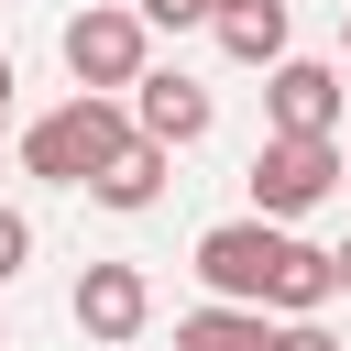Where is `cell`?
<instances>
[{
	"label": "cell",
	"mask_w": 351,
	"mask_h": 351,
	"mask_svg": "<svg viewBox=\"0 0 351 351\" xmlns=\"http://www.w3.org/2000/svg\"><path fill=\"white\" fill-rule=\"evenodd\" d=\"M274 351H340V340H329L318 318H285V329H274Z\"/></svg>",
	"instance_id": "5bb4252c"
},
{
	"label": "cell",
	"mask_w": 351,
	"mask_h": 351,
	"mask_svg": "<svg viewBox=\"0 0 351 351\" xmlns=\"http://www.w3.org/2000/svg\"><path fill=\"white\" fill-rule=\"evenodd\" d=\"M165 165H176V154L132 132V143H121V154L88 176V197H99V208H154V197H165Z\"/></svg>",
	"instance_id": "ba28073f"
},
{
	"label": "cell",
	"mask_w": 351,
	"mask_h": 351,
	"mask_svg": "<svg viewBox=\"0 0 351 351\" xmlns=\"http://www.w3.org/2000/svg\"><path fill=\"white\" fill-rule=\"evenodd\" d=\"M22 263H33V219H22V208H0V285H11Z\"/></svg>",
	"instance_id": "7c38bea8"
},
{
	"label": "cell",
	"mask_w": 351,
	"mask_h": 351,
	"mask_svg": "<svg viewBox=\"0 0 351 351\" xmlns=\"http://www.w3.org/2000/svg\"><path fill=\"white\" fill-rule=\"evenodd\" d=\"M340 186V143H274L263 132V154H252V219H296V208H318Z\"/></svg>",
	"instance_id": "277c9868"
},
{
	"label": "cell",
	"mask_w": 351,
	"mask_h": 351,
	"mask_svg": "<svg viewBox=\"0 0 351 351\" xmlns=\"http://www.w3.org/2000/svg\"><path fill=\"white\" fill-rule=\"evenodd\" d=\"M285 241H296V230H274V219H219V230H197V285H208V307H263Z\"/></svg>",
	"instance_id": "7a4b0ae2"
},
{
	"label": "cell",
	"mask_w": 351,
	"mask_h": 351,
	"mask_svg": "<svg viewBox=\"0 0 351 351\" xmlns=\"http://www.w3.org/2000/svg\"><path fill=\"white\" fill-rule=\"evenodd\" d=\"M176 351H274V318L263 307H186Z\"/></svg>",
	"instance_id": "8fae6325"
},
{
	"label": "cell",
	"mask_w": 351,
	"mask_h": 351,
	"mask_svg": "<svg viewBox=\"0 0 351 351\" xmlns=\"http://www.w3.org/2000/svg\"><path fill=\"white\" fill-rule=\"evenodd\" d=\"M340 55H351V0H340Z\"/></svg>",
	"instance_id": "e0dca14e"
},
{
	"label": "cell",
	"mask_w": 351,
	"mask_h": 351,
	"mask_svg": "<svg viewBox=\"0 0 351 351\" xmlns=\"http://www.w3.org/2000/svg\"><path fill=\"white\" fill-rule=\"evenodd\" d=\"M219 55L274 77V66H285V0H230V11H219Z\"/></svg>",
	"instance_id": "30bf717a"
},
{
	"label": "cell",
	"mask_w": 351,
	"mask_h": 351,
	"mask_svg": "<svg viewBox=\"0 0 351 351\" xmlns=\"http://www.w3.org/2000/svg\"><path fill=\"white\" fill-rule=\"evenodd\" d=\"M132 132H143V143H165V154H176V143H197V132H208V88H197V77H176V66H143V88H132Z\"/></svg>",
	"instance_id": "52a82bcc"
},
{
	"label": "cell",
	"mask_w": 351,
	"mask_h": 351,
	"mask_svg": "<svg viewBox=\"0 0 351 351\" xmlns=\"http://www.w3.org/2000/svg\"><path fill=\"white\" fill-rule=\"evenodd\" d=\"M0 132H11V55H0Z\"/></svg>",
	"instance_id": "9a60e30c"
},
{
	"label": "cell",
	"mask_w": 351,
	"mask_h": 351,
	"mask_svg": "<svg viewBox=\"0 0 351 351\" xmlns=\"http://www.w3.org/2000/svg\"><path fill=\"white\" fill-rule=\"evenodd\" d=\"M121 143H132V110L77 88V99H55V110L22 132V176H44V186H88V176H99Z\"/></svg>",
	"instance_id": "6da1fadb"
},
{
	"label": "cell",
	"mask_w": 351,
	"mask_h": 351,
	"mask_svg": "<svg viewBox=\"0 0 351 351\" xmlns=\"http://www.w3.org/2000/svg\"><path fill=\"white\" fill-rule=\"evenodd\" d=\"M0 351H11V329H0Z\"/></svg>",
	"instance_id": "d6986e66"
},
{
	"label": "cell",
	"mask_w": 351,
	"mask_h": 351,
	"mask_svg": "<svg viewBox=\"0 0 351 351\" xmlns=\"http://www.w3.org/2000/svg\"><path fill=\"white\" fill-rule=\"evenodd\" d=\"M219 11H230V0H219Z\"/></svg>",
	"instance_id": "ffe728a7"
},
{
	"label": "cell",
	"mask_w": 351,
	"mask_h": 351,
	"mask_svg": "<svg viewBox=\"0 0 351 351\" xmlns=\"http://www.w3.org/2000/svg\"><path fill=\"white\" fill-rule=\"evenodd\" d=\"M132 11H143V33H154V22H176V33H186V22H219V0H132Z\"/></svg>",
	"instance_id": "4fadbf2b"
},
{
	"label": "cell",
	"mask_w": 351,
	"mask_h": 351,
	"mask_svg": "<svg viewBox=\"0 0 351 351\" xmlns=\"http://www.w3.org/2000/svg\"><path fill=\"white\" fill-rule=\"evenodd\" d=\"M329 263H340V296H351V241H340V252H329Z\"/></svg>",
	"instance_id": "2e32d148"
},
{
	"label": "cell",
	"mask_w": 351,
	"mask_h": 351,
	"mask_svg": "<svg viewBox=\"0 0 351 351\" xmlns=\"http://www.w3.org/2000/svg\"><path fill=\"white\" fill-rule=\"evenodd\" d=\"M66 307H77V329H88L99 351H121V340L154 329V274H143V263H88Z\"/></svg>",
	"instance_id": "8992f818"
},
{
	"label": "cell",
	"mask_w": 351,
	"mask_h": 351,
	"mask_svg": "<svg viewBox=\"0 0 351 351\" xmlns=\"http://www.w3.org/2000/svg\"><path fill=\"white\" fill-rule=\"evenodd\" d=\"M340 186H351V143H340Z\"/></svg>",
	"instance_id": "ac0fdd59"
},
{
	"label": "cell",
	"mask_w": 351,
	"mask_h": 351,
	"mask_svg": "<svg viewBox=\"0 0 351 351\" xmlns=\"http://www.w3.org/2000/svg\"><path fill=\"white\" fill-rule=\"evenodd\" d=\"M329 296H340V263H329L318 241H285V263H274V296H263V307H274V318H318Z\"/></svg>",
	"instance_id": "9c48e42d"
},
{
	"label": "cell",
	"mask_w": 351,
	"mask_h": 351,
	"mask_svg": "<svg viewBox=\"0 0 351 351\" xmlns=\"http://www.w3.org/2000/svg\"><path fill=\"white\" fill-rule=\"evenodd\" d=\"M263 121H274V143H340V66L285 55L263 77Z\"/></svg>",
	"instance_id": "5b68a950"
},
{
	"label": "cell",
	"mask_w": 351,
	"mask_h": 351,
	"mask_svg": "<svg viewBox=\"0 0 351 351\" xmlns=\"http://www.w3.org/2000/svg\"><path fill=\"white\" fill-rule=\"evenodd\" d=\"M66 77L88 88V99H110V88H143V11H121V0H88L66 33Z\"/></svg>",
	"instance_id": "3957f363"
}]
</instances>
